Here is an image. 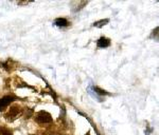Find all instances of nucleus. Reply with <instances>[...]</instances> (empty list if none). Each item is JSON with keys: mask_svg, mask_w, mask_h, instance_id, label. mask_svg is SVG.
I'll return each instance as SVG.
<instances>
[{"mask_svg": "<svg viewBox=\"0 0 159 135\" xmlns=\"http://www.w3.org/2000/svg\"><path fill=\"white\" fill-rule=\"evenodd\" d=\"M35 120L38 124H49L52 121V116H51L50 113H48L46 111H39L35 115Z\"/></svg>", "mask_w": 159, "mask_h": 135, "instance_id": "obj_1", "label": "nucleus"}, {"mask_svg": "<svg viewBox=\"0 0 159 135\" xmlns=\"http://www.w3.org/2000/svg\"><path fill=\"white\" fill-rule=\"evenodd\" d=\"M20 112H21V109H20V107L18 106H12L11 108H10V110L7 111V113L4 115L6 117L7 120L9 121H13L15 120V119L17 118V116L20 114Z\"/></svg>", "mask_w": 159, "mask_h": 135, "instance_id": "obj_2", "label": "nucleus"}, {"mask_svg": "<svg viewBox=\"0 0 159 135\" xmlns=\"http://www.w3.org/2000/svg\"><path fill=\"white\" fill-rule=\"evenodd\" d=\"M16 99V97L12 95H7V96H3L2 98H0V112L3 111L4 109L7 108L9 104H11V103Z\"/></svg>", "mask_w": 159, "mask_h": 135, "instance_id": "obj_3", "label": "nucleus"}, {"mask_svg": "<svg viewBox=\"0 0 159 135\" xmlns=\"http://www.w3.org/2000/svg\"><path fill=\"white\" fill-rule=\"evenodd\" d=\"M97 45L98 48H101V49H105V48H108L110 45V39L106 37H101L100 39H98L97 41Z\"/></svg>", "mask_w": 159, "mask_h": 135, "instance_id": "obj_4", "label": "nucleus"}, {"mask_svg": "<svg viewBox=\"0 0 159 135\" xmlns=\"http://www.w3.org/2000/svg\"><path fill=\"white\" fill-rule=\"evenodd\" d=\"M54 24L58 27H66L69 24V21L66 18H57L55 19Z\"/></svg>", "mask_w": 159, "mask_h": 135, "instance_id": "obj_5", "label": "nucleus"}, {"mask_svg": "<svg viewBox=\"0 0 159 135\" xmlns=\"http://www.w3.org/2000/svg\"><path fill=\"white\" fill-rule=\"evenodd\" d=\"M108 21L109 20L108 19H102V20H99V21H97V22H94L93 23V27H104L106 23H108Z\"/></svg>", "mask_w": 159, "mask_h": 135, "instance_id": "obj_6", "label": "nucleus"}, {"mask_svg": "<svg viewBox=\"0 0 159 135\" xmlns=\"http://www.w3.org/2000/svg\"><path fill=\"white\" fill-rule=\"evenodd\" d=\"M0 135H13V133L7 127H0Z\"/></svg>", "mask_w": 159, "mask_h": 135, "instance_id": "obj_7", "label": "nucleus"}, {"mask_svg": "<svg viewBox=\"0 0 159 135\" xmlns=\"http://www.w3.org/2000/svg\"><path fill=\"white\" fill-rule=\"evenodd\" d=\"M94 91H96V92L98 93L99 95H107V94H108V93L106 92V91L102 90V89H100V88H97V86L94 88Z\"/></svg>", "mask_w": 159, "mask_h": 135, "instance_id": "obj_8", "label": "nucleus"}]
</instances>
